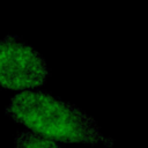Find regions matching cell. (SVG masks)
I'll return each mask as SVG.
<instances>
[{
	"instance_id": "1",
	"label": "cell",
	"mask_w": 148,
	"mask_h": 148,
	"mask_svg": "<svg viewBox=\"0 0 148 148\" xmlns=\"http://www.w3.org/2000/svg\"><path fill=\"white\" fill-rule=\"evenodd\" d=\"M6 113L25 130L57 142L90 146L112 143L86 111L38 89L14 95Z\"/></svg>"
},
{
	"instance_id": "3",
	"label": "cell",
	"mask_w": 148,
	"mask_h": 148,
	"mask_svg": "<svg viewBox=\"0 0 148 148\" xmlns=\"http://www.w3.org/2000/svg\"><path fill=\"white\" fill-rule=\"evenodd\" d=\"M14 148H62L59 142L42 136L29 130L20 132L14 141Z\"/></svg>"
},
{
	"instance_id": "2",
	"label": "cell",
	"mask_w": 148,
	"mask_h": 148,
	"mask_svg": "<svg viewBox=\"0 0 148 148\" xmlns=\"http://www.w3.org/2000/svg\"><path fill=\"white\" fill-rule=\"evenodd\" d=\"M49 68L44 58L16 36L0 42V84L2 88L22 92L38 89L45 83Z\"/></svg>"
}]
</instances>
